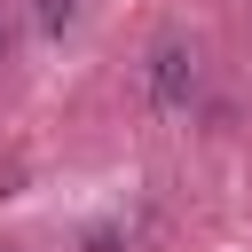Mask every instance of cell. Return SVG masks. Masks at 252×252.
<instances>
[{"label": "cell", "instance_id": "obj_1", "mask_svg": "<svg viewBox=\"0 0 252 252\" xmlns=\"http://www.w3.org/2000/svg\"><path fill=\"white\" fill-rule=\"evenodd\" d=\"M142 87H150V110H189V94H197V55H189L181 39H158Z\"/></svg>", "mask_w": 252, "mask_h": 252}, {"label": "cell", "instance_id": "obj_2", "mask_svg": "<svg viewBox=\"0 0 252 252\" xmlns=\"http://www.w3.org/2000/svg\"><path fill=\"white\" fill-rule=\"evenodd\" d=\"M32 16H39L47 32H63V24H71V0H32Z\"/></svg>", "mask_w": 252, "mask_h": 252}]
</instances>
